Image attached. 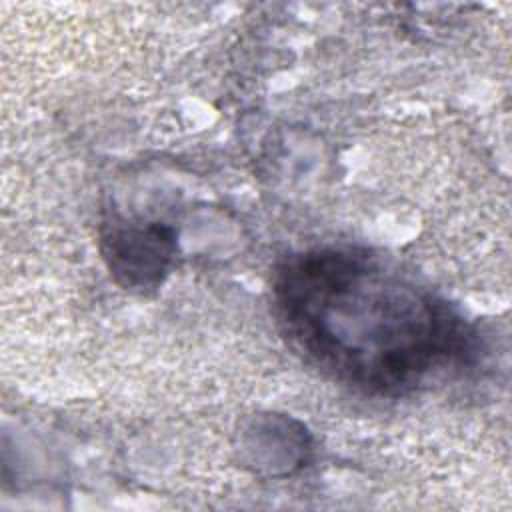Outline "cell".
Returning a JSON list of instances; mask_svg holds the SVG:
<instances>
[{
  "instance_id": "6da1fadb",
  "label": "cell",
  "mask_w": 512,
  "mask_h": 512,
  "mask_svg": "<svg viewBox=\"0 0 512 512\" xmlns=\"http://www.w3.org/2000/svg\"><path fill=\"white\" fill-rule=\"evenodd\" d=\"M272 294L294 348L366 394H408L474 356V332L446 300L366 250L290 254L276 266Z\"/></svg>"
},
{
  "instance_id": "7a4b0ae2",
  "label": "cell",
  "mask_w": 512,
  "mask_h": 512,
  "mask_svg": "<svg viewBox=\"0 0 512 512\" xmlns=\"http://www.w3.org/2000/svg\"><path fill=\"white\" fill-rule=\"evenodd\" d=\"M102 244L114 278L122 286L138 290L156 288L174 254L172 230L160 224L112 226Z\"/></svg>"
}]
</instances>
